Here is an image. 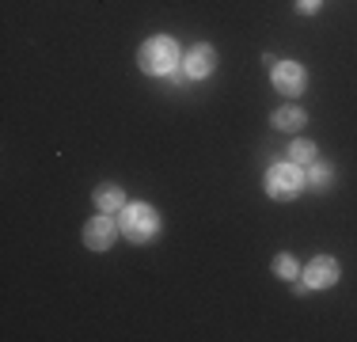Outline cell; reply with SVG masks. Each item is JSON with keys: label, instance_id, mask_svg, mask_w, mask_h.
I'll return each mask as SVG.
<instances>
[{"label": "cell", "instance_id": "cell-1", "mask_svg": "<svg viewBox=\"0 0 357 342\" xmlns=\"http://www.w3.org/2000/svg\"><path fill=\"white\" fill-rule=\"evenodd\" d=\"M137 65H141V73H149V76H172L175 68L183 65V50H178V42L167 38V34H152V38L141 42Z\"/></svg>", "mask_w": 357, "mask_h": 342}, {"label": "cell", "instance_id": "cell-2", "mask_svg": "<svg viewBox=\"0 0 357 342\" xmlns=\"http://www.w3.org/2000/svg\"><path fill=\"white\" fill-rule=\"evenodd\" d=\"M118 228L130 244H152L160 236V213L149 202H126V209L118 213Z\"/></svg>", "mask_w": 357, "mask_h": 342}, {"label": "cell", "instance_id": "cell-3", "mask_svg": "<svg viewBox=\"0 0 357 342\" xmlns=\"http://www.w3.org/2000/svg\"><path fill=\"white\" fill-rule=\"evenodd\" d=\"M262 186H266V194H270L274 202H293L296 194H304V186H308V175H304L301 164L285 160V164L266 168V179H262Z\"/></svg>", "mask_w": 357, "mask_h": 342}, {"label": "cell", "instance_id": "cell-4", "mask_svg": "<svg viewBox=\"0 0 357 342\" xmlns=\"http://www.w3.org/2000/svg\"><path fill=\"white\" fill-rule=\"evenodd\" d=\"M270 84H274V91H282V96H301L304 88H308V68L301 61H278L270 68Z\"/></svg>", "mask_w": 357, "mask_h": 342}, {"label": "cell", "instance_id": "cell-5", "mask_svg": "<svg viewBox=\"0 0 357 342\" xmlns=\"http://www.w3.org/2000/svg\"><path fill=\"white\" fill-rule=\"evenodd\" d=\"M84 247H91V251H107V247H114V239L122 236V228H118V221L110 217V213H99V217H91L88 225H84Z\"/></svg>", "mask_w": 357, "mask_h": 342}, {"label": "cell", "instance_id": "cell-6", "mask_svg": "<svg viewBox=\"0 0 357 342\" xmlns=\"http://www.w3.org/2000/svg\"><path fill=\"white\" fill-rule=\"evenodd\" d=\"M301 278L308 281L312 289H331L342 278V267H338V259H331V255H316V259L301 270Z\"/></svg>", "mask_w": 357, "mask_h": 342}, {"label": "cell", "instance_id": "cell-7", "mask_svg": "<svg viewBox=\"0 0 357 342\" xmlns=\"http://www.w3.org/2000/svg\"><path fill=\"white\" fill-rule=\"evenodd\" d=\"M213 68H217V50L209 42H198L190 54H183V73L190 80H206V76H213Z\"/></svg>", "mask_w": 357, "mask_h": 342}, {"label": "cell", "instance_id": "cell-8", "mask_svg": "<svg viewBox=\"0 0 357 342\" xmlns=\"http://www.w3.org/2000/svg\"><path fill=\"white\" fill-rule=\"evenodd\" d=\"M91 202H96L99 213H122L126 209V191L118 183H103V186H96Z\"/></svg>", "mask_w": 357, "mask_h": 342}, {"label": "cell", "instance_id": "cell-9", "mask_svg": "<svg viewBox=\"0 0 357 342\" xmlns=\"http://www.w3.org/2000/svg\"><path fill=\"white\" fill-rule=\"evenodd\" d=\"M304 122H308V114H304L301 107H278L274 110V126H278V130H285V133L301 130Z\"/></svg>", "mask_w": 357, "mask_h": 342}, {"label": "cell", "instance_id": "cell-10", "mask_svg": "<svg viewBox=\"0 0 357 342\" xmlns=\"http://www.w3.org/2000/svg\"><path fill=\"white\" fill-rule=\"evenodd\" d=\"M285 152H289V160H293V164H301V168L316 164V141H304V137H301V141H293Z\"/></svg>", "mask_w": 357, "mask_h": 342}, {"label": "cell", "instance_id": "cell-11", "mask_svg": "<svg viewBox=\"0 0 357 342\" xmlns=\"http://www.w3.org/2000/svg\"><path fill=\"white\" fill-rule=\"evenodd\" d=\"M304 175H308V186H312V191H327L331 179H335V168H331V164H319V160H316V164H308V171H304Z\"/></svg>", "mask_w": 357, "mask_h": 342}, {"label": "cell", "instance_id": "cell-12", "mask_svg": "<svg viewBox=\"0 0 357 342\" xmlns=\"http://www.w3.org/2000/svg\"><path fill=\"white\" fill-rule=\"evenodd\" d=\"M270 270H274L282 281H296V278H301V267H296V259H293V255H285V251H282V255H274Z\"/></svg>", "mask_w": 357, "mask_h": 342}, {"label": "cell", "instance_id": "cell-13", "mask_svg": "<svg viewBox=\"0 0 357 342\" xmlns=\"http://www.w3.org/2000/svg\"><path fill=\"white\" fill-rule=\"evenodd\" d=\"M319 8H323V0H296V12L301 15H316Z\"/></svg>", "mask_w": 357, "mask_h": 342}]
</instances>
